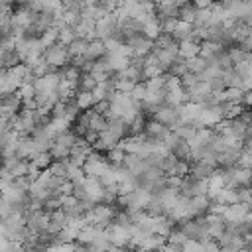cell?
Instances as JSON below:
<instances>
[{
  "label": "cell",
  "mask_w": 252,
  "mask_h": 252,
  "mask_svg": "<svg viewBox=\"0 0 252 252\" xmlns=\"http://www.w3.org/2000/svg\"><path fill=\"white\" fill-rule=\"evenodd\" d=\"M41 57H43V59H45L49 65H53L55 69L71 61V57H69V51H67V45H63V43H59V41H55L53 45H47V47H43V53H41Z\"/></svg>",
  "instance_id": "1"
},
{
  "label": "cell",
  "mask_w": 252,
  "mask_h": 252,
  "mask_svg": "<svg viewBox=\"0 0 252 252\" xmlns=\"http://www.w3.org/2000/svg\"><path fill=\"white\" fill-rule=\"evenodd\" d=\"M106 165H108L106 158H104L100 152L91 150V152H89V156L85 158V161H83L81 169H83V173H85L87 177H98V175L106 169Z\"/></svg>",
  "instance_id": "2"
},
{
  "label": "cell",
  "mask_w": 252,
  "mask_h": 252,
  "mask_svg": "<svg viewBox=\"0 0 252 252\" xmlns=\"http://www.w3.org/2000/svg\"><path fill=\"white\" fill-rule=\"evenodd\" d=\"M148 140H152V142H156V144H159L161 146V142H163V138L169 134V128L167 126H163L161 122H158V120H150V122H146L144 124V132H142Z\"/></svg>",
  "instance_id": "3"
},
{
  "label": "cell",
  "mask_w": 252,
  "mask_h": 252,
  "mask_svg": "<svg viewBox=\"0 0 252 252\" xmlns=\"http://www.w3.org/2000/svg\"><path fill=\"white\" fill-rule=\"evenodd\" d=\"M106 53V49H104V41L102 39H96V37H93V39H89V43H87V49H85V59H89V61H96V59H100L102 55Z\"/></svg>",
  "instance_id": "4"
},
{
  "label": "cell",
  "mask_w": 252,
  "mask_h": 252,
  "mask_svg": "<svg viewBox=\"0 0 252 252\" xmlns=\"http://www.w3.org/2000/svg\"><path fill=\"white\" fill-rule=\"evenodd\" d=\"M219 167H217V163H213V161H205V159H197V161H193V165L189 167V171L193 173V175H197V177H209L211 173H215Z\"/></svg>",
  "instance_id": "5"
},
{
  "label": "cell",
  "mask_w": 252,
  "mask_h": 252,
  "mask_svg": "<svg viewBox=\"0 0 252 252\" xmlns=\"http://www.w3.org/2000/svg\"><path fill=\"white\" fill-rule=\"evenodd\" d=\"M87 43H89V39H85V37H75L71 43H67L69 57H71V59L83 57V55H85V49H87Z\"/></svg>",
  "instance_id": "6"
},
{
  "label": "cell",
  "mask_w": 252,
  "mask_h": 252,
  "mask_svg": "<svg viewBox=\"0 0 252 252\" xmlns=\"http://www.w3.org/2000/svg\"><path fill=\"white\" fill-rule=\"evenodd\" d=\"M28 161L33 163L37 169H47L51 165V156H49V152H33L28 158Z\"/></svg>",
  "instance_id": "7"
},
{
  "label": "cell",
  "mask_w": 252,
  "mask_h": 252,
  "mask_svg": "<svg viewBox=\"0 0 252 252\" xmlns=\"http://www.w3.org/2000/svg\"><path fill=\"white\" fill-rule=\"evenodd\" d=\"M197 6L189 0V2H185L183 6H179V20L181 22H185V24H191L193 20H195V16H197Z\"/></svg>",
  "instance_id": "8"
},
{
  "label": "cell",
  "mask_w": 252,
  "mask_h": 252,
  "mask_svg": "<svg viewBox=\"0 0 252 252\" xmlns=\"http://www.w3.org/2000/svg\"><path fill=\"white\" fill-rule=\"evenodd\" d=\"M96 87V81L93 79L91 73H79L77 79V91H85V93H93V89Z\"/></svg>",
  "instance_id": "9"
},
{
  "label": "cell",
  "mask_w": 252,
  "mask_h": 252,
  "mask_svg": "<svg viewBox=\"0 0 252 252\" xmlns=\"http://www.w3.org/2000/svg\"><path fill=\"white\" fill-rule=\"evenodd\" d=\"M191 2H193L197 8H209V6H211L215 0H191Z\"/></svg>",
  "instance_id": "10"
},
{
  "label": "cell",
  "mask_w": 252,
  "mask_h": 252,
  "mask_svg": "<svg viewBox=\"0 0 252 252\" xmlns=\"http://www.w3.org/2000/svg\"><path fill=\"white\" fill-rule=\"evenodd\" d=\"M219 252H234V250H232V248H228V246H220V248H219Z\"/></svg>",
  "instance_id": "11"
}]
</instances>
